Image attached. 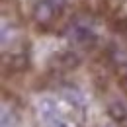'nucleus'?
Wrapping results in <instances>:
<instances>
[{"instance_id": "f257e3e1", "label": "nucleus", "mask_w": 127, "mask_h": 127, "mask_svg": "<svg viewBox=\"0 0 127 127\" xmlns=\"http://www.w3.org/2000/svg\"><path fill=\"white\" fill-rule=\"evenodd\" d=\"M68 39H70L74 45L88 47V45H92L96 41V33L88 24H74V26H70V30H68Z\"/></svg>"}, {"instance_id": "f03ea898", "label": "nucleus", "mask_w": 127, "mask_h": 127, "mask_svg": "<svg viewBox=\"0 0 127 127\" xmlns=\"http://www.w3.org/2000/svg\"><path fill=\"white\" fill-rule=\"evenodd\" d=\"M57 14V6L51 0H37L33 4V20L41 26H47L53 22V18Z\"/></svg>"}, {"instance_id": "7ed1b4c3", "label": "nucleus", "mask_w": 127, "mask_h": 127, "mask_svg": "<svg viewBox=\"0 0 127 127\" xmlns=\"http://www.w3.org/2000/svg\"><path fill=\"white\" fill-rule=\"evenodd\" d=\"M108 115L115 123H123L127 119V106L123 102H119V100H113V102L108 104Z\"/></svg>"}, {"instance_id": "20e7f679", "label": "nucleus", "mask_w": 127, "mask_h": 127, "mask_svg": "<svg viewBox=\"0 0 127 127\" xmlns=\"http://www.w3.org/2000/svg\"><path fill=\"white\" fill-rule=\"evenodd\" d=\"M57 63L63 66L64 70H72L80 64V55L74 51H63L57 55Z\"/></svg>"}, {"instance_id": "39448f33", "label": "nucleus", "mask_w": 127, "mask_h": 127, "mask_svg": "<svg viewBox=\"0 0 127 127\" xmlns=\"http://www.w3.org/2000/svg\"><path fill=\"white\" fill-rule=\"evenodd\" d=\"M39 113L45 117V119H53L57 115V108H55V102L53 100H41L39 102Z\"/></svg>"}, {"instance_id": "423d86ee", "label": "nucleus", "mask_w": 127, "mask_h": 127, "mask_svg": "<svg viewBox=\"0 0 127 127\" xmlns=\"http://www.w3.org/2000/svg\"><path fill=\"white\" fill-rule=\"evenodd\" d=\"M63 94H64V98H66V102H68V104L78 106V108L84 106V98H82V94H80L78 90H70V88H66Z\"/></svg>"}, {"instance_id": "0eeeda50", "label": "nucleus", "mask_w": 127, "mask_h": 127, "mask_svg": "<svg viewBox=\"0 0 127 127\" xmlns=\"http://www.w3.org/2000/svg\"><path fill=\"white\" fill-rule=\"evenodd\" d=\"M26 64H28V57H26L24 53H20V55H14V57H12V63H10V66H12L14 70H22Z\"/></svg>"}, {"instance_id": "6e6552de", "label": "nucleus", "mask_w": 127, "mask_h": 127, "mask_svg": "<svg viewBox=\"0 0 127 127\" xmlns=\"http://www.w3.org/2000/svg\"><path fill=\"white\" fill-rule=\"evenodd\" d=\"M51 2H53V4L57 6V8H61V6H64V4L68 2V0H51Z\"/></svg>"}, {"instance_id": "1a4fd4ad", "label": "nucleus", "mask_w": 127, "mask_h": 127, "mask_svg": "<svg viewBox=\"0 0 127 127\" xmlns=\"http://www.w3.org/2000/svg\"><path fill=\"white\" fill-rule=\"evenodd\" d=\"M51 127H68L66 123H63V121H57V123H53Z\"/></svg>"}]
</instances>
